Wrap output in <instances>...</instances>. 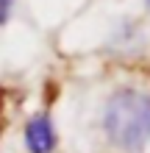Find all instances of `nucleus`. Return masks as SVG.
I'll list each match as a JSON object with an SVG mask.
<instances>
[{"mask_svg":"<svg viewBox=\"0 0 150 153\" xmlns=\"http://www.w3.org/2000/svg\"><path fill=\"white\" fill-rule=\"evenodd\" d=\"M0 128H3V125H0Z\"/></svg>","mask_w":150,"mask_h":153,"instance_id":"nucleus-4","label":"nucleus"},{"mask_svg":"<svg viewBox=\"0 0 150 153\" xmlns=\"http://www.w3.org/2000/svg\"><path fill=\"white\" fill-rule=\"evenodd\" d=\"M11 6H14V0H0V25L8 20V14H11Z\"/></svg>","mask_w":150,"mask_h":153,"instance_id":"nucleus-3","label":"nucleus"},{"mask_svg":"<svg viewBox=\"0 0 150 153\" xmlns=\"http://www.w3.org/2000/svg\"><path fill=\"white\" fill-rule=\"evenodd\" d=\"M56 128L47 114H33L25 123V148L31 153H53L56 150Z\"/></svg>","mask_w":150,"mask_h":153,"instance_id":"nucleus-2","label":"nucleus"},{"mask_svg":"<svg viewBox=\"0 0 150 153\" xmlns=\"http://www.w3.org/2000/svg\"><path fill=\"white\" fill-rule=\"evenodd\" d=\"M103 131L111 145L125 153H139L150 145V95L120 89L103 109Z\"/></svg>","mask_w":150,"mask_h":153,"instance_id":"nucleus-1","label":"nucleus"}]
</instances>
